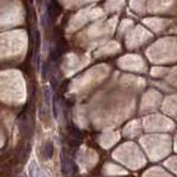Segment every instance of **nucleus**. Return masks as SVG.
Instances as JSON below:
<instances>
[{
    "instance_id": "obj_5",
    "label": "nucleus",
    "mask_w": 177,
    "mask_h": 177,
    "mask_svg": "<svg viewBox=\"0 0 177 177\" xmlns=\"http://www.w3.org/2000/svg\"><path fill=\"white\" fill-rule=\"evenodd\" d=\"M49 71H50L49 63H48V62H44V63L42 64V77H43V79H45V77H48Z\"/></svg>"
},
{
    "instance_id": "obj_4",
    "label": "nucleus",
    "mask_w": 177,
    "mask_h": 177,
    "mask_svg": "<svg viewBox=\"0 0 177 177\" xmlns=\"http://www.w3.org/2000/svg\"><path fill=\"white\" fill-rule=\"evenodd\" d=\"M44 102H45V105L49 108L50 105H51V91H50L49 88L44 90Z\"/></svg>"
},
{
    "instance_id": "obj_9",
    "label": "nucleus",
    "mask_w": 177,
    "mask_h": 177,
    "mask_svg": "<svg viewBox=\"0 0 177 177\" xmlns=\"http://www.w3.org/2000/svg\"><path fill=\"white\" fill-rule=\"evenodd\" d=\"M20 177H23V176H20Z\"/></svg>"
},
{
    "instance_id": "obj_1",
    "label": "nucleus",
    "mask_w": 177,
    "mask_h": 177,
    "mask_svg": "<svg viewBox=\"0 0 177 177\" xmlns=\"http://www.w3.org/2000/svg\"><path fill=\"white\" fill-rule=\"evenodd\" d=\"M61 165H62V171L64 174H70L72 171L71 162H70L69 157H66L64 155V153H62V155H61Z\"/></svg>"
},
{
    "instance_id": "obj_6",
    "label": "nucleus",
    "mask_w": 177,
    "mask_h": 177,
    "mask_svg": "<svg viewBox=\"0 0 177 177\" xmlns=\"http://www.w3.org/2000/svg\"><path fill=\"white\" fill-rule=\"evenodd\" d=\"M30 175L32 177H37V176H38V169H37L36 163L31 164V166H30Z\"/></svg>"
},
{
    "instance_id": "obj_8",
    "label": "nucleus",
    "mask_w": 177,
    "mask_h": 177,
    "mask_svg": "<svg viewBox=\"0 0 177 177\" xmlns=\"http://www.w3.org/2000/svg\"><path fill=\"white\" fill-rule=\"evenodd\" d=\"M40 44V33L37 32V45Z\"/></svg>"
},
{
    "instance_id": "obj_7",
    "label": "nucleus",
    "mask_w": 177,
    "mask_h": 177,
    "mask_svg": "<svg viewBox=\"0 0 177 177\" xmlns=\"http://www.w3.org/2000/svg\"><path fill=\"white\" fill-rule=\"evenodd\" d=\"M6 168H7V165H5V164H0V176L6 173Z\"/></svg>"
},
{
    "instance_id": "obj_2",
    "label": "nucleus",
    "mask_w": 177,
    "mask_h": 177,
    "mask_svg": "<svg viewBox=\"0 0 177 177\" xmlns=\"http://www.w3.org/2000/svg\"><path fill=\"white\" fill-rule=\"evenodd\" d=\"M43 154L45 159H50L53 156V144L52 142H47L44 144L43 147Z\"/></svg>"
},
{
    "instance_id": "obj_3",
    "label": "nucleus",
    "mask_w": 177,
    "mask_h": 177,
    "mask_svg": "<svg viewBox=\"0 0 177 177\" xmlns=\"http://www.w3.org/2000/svg\"><path fill=\"white\" fill-rule=\"evenodd\" d=\"M71 135H72V138L77 142V144H79L81 141H82V134L79 130H77V127H72L71 128Z\"/></svg>"
}]
</instances>
